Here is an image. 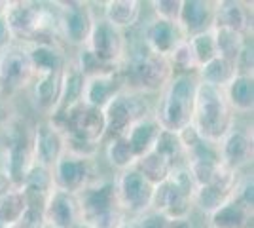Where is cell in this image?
Returning a JSON list of instances; mask_svg holds the SVG:
<instances>
[{
  "mask_svg": "<svg viewBox=\"0 0 254 228\" xmlns=\"http://www.w3.org/2000/svg\"><path fill=\"white\" fill-rule=\"evenodd\" d=\"M118 71L124 82V89L137 95L161 93L173 76L169 61L152 54L144 44L135 52L126 54Z\"/></svg>",
  "mask_w": 254,
  "mask_h": 228,
  "instance_id": "cell-1",
  "label": "cell"
},
{
  "mask_svg": "<svg viewBox=\"0 0 254 228\" xmlns=\"http://www.w3.org/2000/svg\"><path fill=\"white\" fill-rule=\"evenodd\" d=\"M233 126L235 114L226 101L224 89L199 82L193 101L191 128L197 131L203 141L218 145Z\"/></svg>",
  "mask_w": 254,
  "mask_h": 228,
  "instance_id": "cell-2",
  "label": "cell"
},
{
  "mask_svg": "<svg viewBox=\"0 0 254 228\" xmlns=\"http://www.w3.org/2000/svg\"><path fill=\"white\" fill-rule=\"evenodd\" d=\"M197 75H173L167 86L159 93V101L152 116L159 128L179 133L191 124L193 101L197 91Z\"/></svg>",
  "mask_w": 254,
  "mask_h": 228,
  "instance_id": "cell-3",
  "label": "cell"
},
{
  "mask_svg": "<svg viewBox=\"0 0 254 228\" xmlns=\"http://www.w3.org/2000/svg\"><path fill=\"white\" fill-rule=\"evenodd\" d=\"M103 114H105V139L103 143H106L110 139H116V137H124L137 122L150 116L152 110H150L148 101L144 95H137V93L124 89L103 109Z\"/></svg>",
  "mask_w": 254,
  "mask_h": 228,
  "instance_id": "cell-4",
  "label": "cell"
},
{
  "mask_svg": "<svg viewBox=\"0 0 254 228\" xmlns=\"http://www.w3.org/2000/svg\"><path fill=\"white\" fill-rule=\"evenodd\" d=\"M32 147L31 130L21 126L11 118L6 126V151H4V165L0 167L10 179L11 186H23L29 171L32 169Z\"/></svg>",
  "mask_w": 254,
  "mask_h": 228,
  "instance_id": "cell-5",
  "label": "cell"
},
{
  "mask_svg": "<svg viewBox=\"0 0 254 228\" xmlns=\"http://www.w3.org/2000/svg\"><path fill=\"white\" fill-rule=\"evenodd\" d=\"M34 69L27 48L21 44H11L0 52V95L10 99L11 95L29 89L34 82Z\"/></svg>",
  "mask_w": 254,
  "mask_h": 228,
  "instance_id": "cell-6",
  "label": "cell"
},
{
  "mask_svg": "<svg viewBox=\"0 0 254 228\" xmlns=\"http://www.w3.org/2000/svg\"><path fill=\"white\" fill-rule=\"evenodd\" d=\"M84 48L99 63L110 69H118L127 54V40L124 31L112 27L103 17H95Z\"/></svg>",
  "mask_w": 254,
  "mask_h": 228,
  "instance_id": "cell-7",
  "label": "cell"
},
{
  "mask_svg": "<svg viewBox=\"0 0 254 228\" xmlns=\"http://www.w3.org/2000/svg\"><path fill=\"white\" fill-rule=\"evenodd\" d=\"M55 6H57L59 36L63 44L74 46L78 50L84 48L95 21L91 4L70 0V2H55Z\"/></svg>",
  "mask_w": 254,
  "mask_h": 228,
  "instance_id": "cell-8",
  "label": "cell"
},
{
  "mask_svg": "<svg viewBox=\"0 0 254 228\" xmlns=\"http://www.w3.org/2000/svg\"><path fill=\"white\" fill-rule=\"evenodd\" d=\"M97 177L95 158H85L72 152H64L52 167L53 188H59L70 194H80Z\"/></svg>",
  "mask_w": 254,
  "mask_h": 228,
  "instance_id": "cell-9",
  "label": "cell"
},
{
  "mask_svg": "<svg viewBox=\"0 0 254 228\" xmlns=\"http://www.w3.org/2000/svg\"><path fill=\"white\" fill-rule=\"evenodd\" d=\"M114 186H116L118 204L127 217H140L150 211L154 186L135 167H129L118 173L114 179Z\"/></svg>",
  "mask_w": 254,
  "mask_h": 228,
  "instance_id": "cell-10",
  "label": "cell"
},
{
  "mask_svg": "<svg viewBox=\"0 0 254 228\" xmlns=\"http://www.w3.org/2000/svg\"><path fill=\"white\" fill-rule=\"evenodd\" d=\"M31 147L34 165L52 171L57 160L66 152V137L52 120L42 118L32 126Z\"/></svg>",
  "mask_w": 254,
  "mask_h": 228,
  "instance_id": "cell-11",
  "label": "cell"
},
{
  "mask_svg": "<svg viewBox=\"0 0 254 228\" xmlns=\"http://www.w3.org/2000/svg\"><path fill=\"white\" fill-rule=\"evenodd\" d=\"M78 196L82 221L91 223L97 217L122 209L116 198L114 179H95L91 185H87Z\"/></svg>",
  "mask_w": 254,
  "mask_h": 228,
  "instance_id": "cell-12",
  "label": "cell"
},
{
  "mask_svg": "<svg viewBox=\"0 0 254 228\" xmlns=\"http://www.w3.org/2000/svg\"><path fill=\"white\" fill-rule=\"evenodd\" d=\"M218 160L226 169L241 173L253 163L254 156V143L253 133L245 130H237L233 126L232 130L224 135V139L218 145Z\"/></svg>",
  "mask_w": 254,
  "mask_h": 228,
  "instance_id": "cell-13",
  "label": "cell"
},
{
  "mask_svg": "<svg viewBox=\"0 0 254 228\" xmlns=\"http://www.w3.org/2000/svg\"><path fill=\"white\" fill-rule=\"evenodd\" d=\"M44 213L48 228H72L82 221L78 196L59 188H52V192L48 194Z\"/></svg>",
  "mask_w": 254,
  "mask_h": 228,
  "instance_id": "cell-14",
  "label": "cell"
},
{
  "mask_svg": "<svg viewBox=\"0 0 254 228\" xmlns=\"http://www.w3.org/2000/svg\"><path fill=\"white\" fill-rule=\"evenodd\" d=\"M191 209H193V202L190 198H186L177 186L171 183L169 177L163 183L154 186L150 211L161 213L167 219H182L190 217Z\"/></svg>",
  "mask_w": 254,
  "mask_h": 228,
  "instance_id": "cell-15",
  "label": "cell"
},
{
  "mask_svg": "<svg viewBox=\"0 0 254 228\" xmlns=\"http://www.w3.org/2000/svg\"><path fill=\"white\" fill-rule=\"evenodd\" d=\"M142 44L148 48L152 54L159 55V57H169L171 52L179 46L182 40H186V34L182 33L177 23H169L154 17L152 21H148V25L144 27L142 33Z\"/></svg>",
  "mask_w": 254,
  "mask_h": 228,
  "instance_id": "cell-16",
  "label": "cell"
},
{
  "mask_svg": "<svg viewBox=\"0 0 254 228\" xmlns=\"http://www.w3.org/2000/svg\"><path fill=\"white\" fill-rule=\"evenodd\" d=\"M214 27H224L249 36V33H253V4L239 0L214 2Z\"/></svg>",
  "mask_w": 254,
  "mask_h": 228,
  "instance_id": "cell-17",
  "label": "cell"
},
{
  "mask_svg": "<svg viewBox=\"0 0 254 228\" xmlns=\"http://www.w3.org/2000/svg\"><path fill=\"white\" fill-rule=\"evenodd\" d=\"M122 91H124V82H122L120 71H110V73L85 78L82 101L87 103L89 107L103 110Z\"/></svg>",
  "mask_w": 254,
  "mask_h": 228,
  "instance_id": "cell-18",
  "label": "cell"
},
{
  "mask_svg": "<svg viewBox=\"0 0 254 228\" xmlns=\"http://www.w3.org/2000/svg\"><path fill=\"white\" fill-rule=\"evenodd\" d=\"M179 27L186 38L211 31L214 27V2L211 0H182Z\"/></svg>",
  "mask_w": 254,
  "mask_h": 228,
  "instance_id": "cell-19",
  "label": "cell"
},
{
  "mask_svg": "<svg viewBox=\"0 0 254 228\" xmlns=\"http://www.w3.org/2000/svg\"><path fill=\"white\" fill-rule=\"evenodd\" d=\"M61 75L63 73L34 76V82L29 87L32 91V103L36 110L44 114V118H50L57 110L61 97Z\"/></svg>",
  "mask_w": 254,
  "mask_h": 228,
  "instance_id": "cell-20",
  "label": "cell"
},
{
  "mask_svg": "<svg viewBox=\"0 0 254 228\" xmlns=\"http://www.w3.org/2000/svg\"><path fill=\"white\" fill-rule=\"evenodd\" d=\"M27 54L31 57L34 75H53V73H63L64 65L68 61V55L64 54V48L59 44H29L25 46Z\"/></svg>",
  "mask_w": 254,
  "mask_h": 228,
  "instance_id": "cell-21",
  "label": "cell"
},
{
  "mask_svg": "<svg viewBox=\"0 0 254 228\" xmlns=\"http://www.w3.org/2000/svg\"><path fill=\"white\" fill-rule=\"evenodd\" d=\"M84 86H85V76L76 67L74 61L68 59L63 69V75H61V97H59V105H57V110L53 112L52 116L61 114L66 109H70L72 105L80 103L82 97H84Z\"/></svg>",
  "mask_w": 254,
  "mask_h": 228,
  "instance_id": "cell-22",
  "label": "cell"
},
{
  "mask_svg": "<svg viewBox=\"0 0 254 228\" xmlns=\"http://www.w3.org/2000/svg\"><path fill=\"white\" fill-rule=\"evenodd\" d=\"M140 15L142 2L138 0H108L103 8V19L124 33L140 21Z\"/></svg>",
  "mask_w": 254,
  "mask_h": 228,
  "instance_id": "cell-23",
  "label": "cell"
},
{
  "mask_svg": "<svg viewBox=\"0 0 254 228\" xmlns=\"http://www.w3.org/2000/svg\"><path fill=\"white\" fill-rule=\"evenodd\" d=\"M224 95L233 114H251L254 110V78L237 75L224 87Z\"/></svg>",
  "mask_w": 254,
  "mask_h": 228,
  "instance_id": "cell-24",
  "label": "cell"
},
{
  "mask_svg": "<svg viewBox=\"0 0 254 228\" xmlns=\"http://www.w3.org/2000/svg\"><path fill=\"white\" fill-rule=\"evenodd\" d=\"M253 211L241 202L232 198L218 207L209 219V228H249L253 225Z\"/></svg>",
  "mask_w": 254,
  "mask_h": 228,
  "instance_id": "cell-25",
  "label": "cell"
},
{
  "mask_svg": "<svg viewBox=\"0 0 254 228\" xmlns=\"http://www.w3.org/2000/svg\"><path fill=\"white\" fill-rule=\"evenodd\" d=\"M159 124L156 122V118L150 114L146 118H142L140 122H137L131 130L126 133V139L131 147V152L135 154V158H140L144 154H148L154 149V143L158 139L159 133Z\"/></svg>",
  "mask_w": 254,
  "mask_h": 228,
  "instance_id": "cell-26",
  "label": "cell"
},
{
  "mask_svg": "<svg viewBox=\"0 0 254 228\" xmlns=\"http://www.w3.org/2000/svg\"><path fill=\"white\" fill-rule=\"evenodd\" d=\"M27 209V194L23 186H10L0 196V225L4 228H13Z\"/></svg>",
  "mask_w": 254,
  "mask_h": 228,
  "instance_id": "cell-27",
  "label": "cell"
},
{
  "mask_svg": "<svg viewBox=\"0 0 254 228\" xmlns=\"http://www.w3.org/2000/svg\"><path fill=\"white\" fill-rule=\"evenodd\" d=\"M195 75L201 84H209V86L224 89L237 76V69H235V63H230L222 57H214L207 65H203Z\"/></svg>",
  "mask_w": 254,
  "mask_h": 228,
  "instance_id": "cell-28",
  "label": "cell"
},
{
  "mask_svg": "<svg viewBox=\"0 0 254 228\" xmlns=\"http://www.w3.org/2000/svg\"><path fill=\"white\" fill-rule=\"evenodd\" d=\"M212 36H214V44H216V54L230 63H237L239 55L247 46V36L224 29V27H212Z\"/></svg>",
  "mask_w": 254,
  "mask_h": 228,
  "instance_id": "cell-29",
  "label": "cell"
},
{
  "mask_svg": "<svg viewBox=\"0 0 254 228\" xmlns=\"http://www.w3.org/2000/svg\"><path fill=\"white\" fill-rule=\"evenodd\" d=\"M152 151L156 152L158 156H161L171 167H177V165H182V163L186 162V152L182 149L179 133L159 130L158 139L154 143V149Z\"/></svg>",
  "mask_w": 254,
  "mask_h": 228,
  "instance_id": "cell-30",
  "label": "cell"
},
{
  "mask_svg": "<svg viewBox=\"0 0 254 228\" xmlns=\"http://www.w3.org/2000/svg\"><path fill=\"white\" fill-rule=\"evenodd\" d=\"M133 167H135L138 173L142 175L152 186L163 183V181L169 177L171 169H173L169 163L165 162L161 156H158L154 151H150L148 154L140 156Z\"/></svg>",
  "mask_w": 254,
  "mask_h": 228,
  "instance_id": "cell-31",
  "label": "cell"
},
{
  "mask_svg": "<svg viewBox=\"0 0 254 228\" xmlns=\"http://www.w3.org/2000/svg\"><path fill=\"white\" fill-rule=\"evenodd\" d=\"M103 147H105V158L108 160L110 167H114L118 173H122V171H126L129 167H133L135 162H137L135 154L131 152V147L127 143L126 135L103 143Z\"/></svg>",
  "mask_w": 254,
  "mask_h": 228,
  "instance_id": "cell-32",
  "label": "cell"
},
{
  "mask_svg": "<svg viewBox=\"0 0 254 228\" xmlns=\"http://www.w3.org/2000/svg\"><path fill=\"white\" fill-rule=\"evenodd\" d=\"M25 194H27V209H25L23 217L19 219V223L13 228H48L46 213H44L48 196L32 194V192H27V190H25Z\"/></svg>",
  "mask_w": 254,
  "mask_h": 228,
  "instance_id": "cell-33",
  "label": "cell"
},
{
  "mask_svg": "<svg viewBox=\"0 0 254 228\" xmlns=\"http://www.w3.org/2000/svg\"><path fill=\"white\" fill-rule=\"evenodd\" d=\"M167 61H169L171 69H173V75H195L197 73V63H195V57H193L188 38L182 40L171 52Z\"/></svg>",
  "mask_w": 254,
  "mask_h": 228,
  "instance_id": "cell-34",
  "label": "cell"
},
{
  "mask_svg": "<svg viewBox=\"0 0 254 228\" xmlns=\"http://www.w3.org/2000/svg\"><path fill=\"white\" fill-rule=\"evenodd\" d=\"M190 42V48L193 52V57H195V63H197V71L201 69L203 65H207L209 61H212L214 57H218L216 54V44H214V36H212V29L211 31H205V33L193 34L188 38Z\"/></svg>",
  "mask_w": 254,
  "mask_h": 228,
  "instance_id": "cell-35",
  "label": "cell"
},
{
  "mask_svg": "<svg viewBox=\"0 0 254 228\" xmlns=\"http://www.w3.org/2000/svg\"><path fill=\"white\" fill-rule=\"evenodd\" d=\"M169 181L177 186L186 198H190L191 202H193V194H195V190H197V185H195V181H193V177H191L190 169H188L184 163L171 169Z\"/></svg>",
  "mask_w": 254,
  "mask_h": 228,
  "instance_id": "cell-36",
  "label": "cell"
},
{
  "mask_svg": "<svg viewBox=\"0 0 254 228\" xmlns=\"http://www.w3.org/2000/svg\"><path fill=\"white\" fill-rule=\"evenodd\" d=\"M150 6H152V11L158 19L179 25L182 0H154V2H150Z\"/></svg>",
  "mask_w": 254,
  "mask_h": 228,
  "instance_id": "cell-37",
  "label": "cell"
},
{
  "mask_svg": "<svg viewBox=\"0 0 254 228\" xmlns=\"http://www.w3.org/2000/svg\"><path fill=\"white\" fill-rule=\"evenodd\" d=\"M138 223H140V228H167L169 219L156 211H146L144 215L138 217Z\"/></svg>",
  "mask_w": 254,
  "mask_h": 228,
  "instance_id": "cell-38",
  "label": "cell"
},
{
  "mask_svg": "<svg viewBox=\"0 0 254 228\" xmlns=\"http://www.w3.org/2000/svg\"><path fill=\"white\" fill-rule=\"evenodd\" d=\"M13 42V36L10 33V27H8V23H6V17H4V13H0V52H4L6 48H10Z\"/></svg>",
  "mask_w": 254,
  "mask_h": 228,
  "instance_id": "cell-39",
  "label": "cell"
},
{
  "mask_svg": "<svg viewBox=\"0 0 254 228\" xmlns=\"http://www.w3.org/2000/svg\"><path fill=\"white\" fill-rule=\"evenodd\" d=\"M11 120L10 114V99L2 97L0 95V128L2 126H8V122Z\"/></svg>",
  "mask_w": 254,
  "mask_h": 228,
  "instance_id": "cell-40",
  "label": "cell"
},
{
  "mask_svg": "<svg viewBox=\"0 0 254 228\" xmlns=\"http://www.w3.org/2000/svg\"><path fill=\"white\" fill-rule=\"evenodd\" d=\"M197 225L191 221L190 217H182V219H169L167 228H195Z\"/></svg>",
  "mask_w": 254,
  "mask_h": 228,
  "instance_id": "cell-41",
  "label": "cell"
},
{
  "mask_svg": "<svg viewBox=\"0 0 254 228\" xmlns=\"http://www.w3.org/2000/svg\"><path fill=\"white\" fill-rule=\"evenodd\" d=\"M10 186H11L10 179H8V177H6V173H4L2 169H0V196L4 194V192H6L8 188H10Z\"/></svg>",
  "mask_w": 254,
  "mask_h": 228,
  "instance_id": "cell-42",
  "label": "cell"
},
{
  "mask_svg": "<svg viewBox=\"0 0 254 228\" xmlns=\"http://www.w3.org/2000/svg\"><path fill=\"white\" fill-rule=\"evenodd\" d=\"M120 228H140V223H138V217H127Z\"/></svg>",
  "mask_w": 254,
  "mask_h": 228,
  "instance_id": "cell-43",
  "label": "cell"
},
{
  "mask_svg": "<svg viewBox=\"0 0 254 228\" xmlns=\"http://www.w3.org/2000/svg\"><path fill=\"white\" fill-rule=\"evenodd\" d=\"M72 228H91V225H87L85 221H80V223H76V225Z\"/></svg>",
  "mask_w": 254,
  "mask_h": 228,
  "instance_id": "cell-44",
  "label": "cell"
},
{
  "mask_svg": "<svg viewBox=\"0 0 254 228\" xmlns=\"http://www.w3.org/2000/svg\"><path fill=\"white\" fill-rule=\"evenodd\" d=\"M195 228H205V227H199V225H197V227H195Z\"/></svg>",
  "mask_w": 254,
  "mask_h": 228,
  "instance_id": "cell-45",
  "label": "cell"
}]
</instances>
